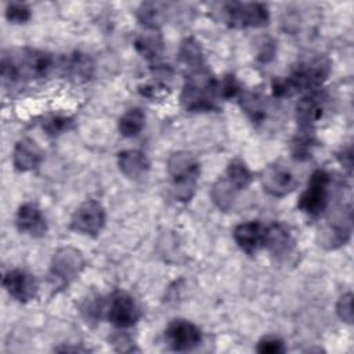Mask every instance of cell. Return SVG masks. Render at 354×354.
I'll return each instance as SVG.
<instances>
[{"label": "cell", "instance_id": "obj_1", "mask_svg": "<svg viewBox=\"0 0 354 354\" xmlns=\"http://www.w3.org/2000/svg\"><path fill=\"white\" fill-rule=\"evenodd\" d=\"M55 69V59L51 54L24 48L17 55H3L1 79L4 84H14L22 79L46 77Z\"/></svg>", "mask_w": 354, "mask_h": 354}, {"label": "cell", "instance_id": "obj_2", "mask_svg": "<svg viewBox=\"0 0 354 354\" xmlns=\"http://www.w3.org/2000/svg\"><path fill=\"white\" fill-rule=\"evenodd\" d=\"M329 75V62L324 58H314L300 64L289 76L272 80L275 97H290L303 90L318 88Z\"/></svg>", "mask_w": 354, "mask_h": 354}, {"label": "cell", "instance_id": "obj_3", "mask_svg": "<svg viewBox=\"0 0 354 354\" xmlns=\"http://www.w3.org/2000/svg\"><path fill=\"white\" fill-rule=\"evenodd\" d=\"M217 97V80L205 65L189 71L180 97L187 111H210L216 108Z\"/></svg>", "mask_w": 354, "mask_h": 354}, {"label": "cell", "instance_id": "obj_4", "mask_svg": "<svg viewBox=\"0 0 354 354\" xmlns=\"http://www.w3.org/2000/svg\"><path fill=\"white\" fill-rule=\"evenodd\" d=\"M167 173L171 178L174 196L178 201H189L201 173L198 159L187 151L174 152L167 159Z\"/></svg>", "mask_w": 354, "mask_h": 354}, {"label": "cell", "instance_id": "obj_5", "mask_svg": "<svg viewBox=\"0 0 354 354\" xmlns=\"http://www.w3.org/2000/svg\"><path fill=\"white\" fill-rule=\"evenodd\" d=\"M84 257L72 246L58 249L51 260L48 279L54 288H65L75 281L84 268Z\"/></svg>", "mask_w": 354, "mask_h": 354}, {"label": "cell", "instance_id": "obj_6", "mask_svg": "<svg viewBox=\"0 0 354 354\" xmlns=\"http://www.w3.org/2000/svg\"><path fill=\"white\" fill-rule=\"evenodd\" d=\"M329 185L330 176L328 171L318 169L315 170L307 184V188L301 192L297 207L308 216H319L326 210L329 203Z\"/></svg>", "mask_w": 354, "mask_h": 354}, {"label": "cell", "instance_id": "obj_7", "mask_svg": "<svg viewBox=\"0 0 354 354\" xmlns=\"http://www.w3.org/2000/svg\"><path fill=\"white\" fill-rule=\"evenodd\" d=\"M225 21L232 28H263L268 24L267 6L261 3H227L224 6Z\"/></svg>", "mask_w": 354, "mask_h": 354}, {"label": "cell", "instance_id": "obj_8", "mask_svg": "<svg viewBox=\"0 0 354 354\" xmlns=\"http://www.w3.org/2000/svg\"><path fill=\"white\" fill-rule=\"evenodd\" d=\"M105 225V209L94 199L83 202L71 218V228L82 235L97 236Z\"/></svg>", "mask_w": 354, "mask_h": 354}, {"label": "cell", "instance_id": "obj_9", "mask_svg": "<svg viewBox=\"0 0 354 354\" xmlns=\"http://www.w3.org/2000/svg\"><path fill=\"white\" fill-rule=\"evenodd\" d=\"M165 340L173 351L184 353L195 348L202 342L201 329L187 319H173L165 329Z\"/></svg>", "mask_w": 354, "mask_h": 354}, {"label": "cell", "instance_id": "obj_10", "mask_svg": "<svg viewBox=\"0 0 354 354\" xmlns=\"http://www.w3.org/2000/svg\"><path fill=\"white\" fill-rule=\"evenodd\" d=\"M140 315V307L129 293L123 290L112 293L106 310V317L112 325L116 328H130L138 322Z\"/></svg>", "mask_w": 354, "mask_h": 354}, {"label": "cell", "instance_id": "obj_11", "mask_svg": "<svg viewBox=\"0 0 354 354\" xmlns=\"http://www.w3.org/2000/svg\"><path fill=\"white\" fill-rule=\"evenodd\" d=\"M3 288L7 290V293L17 301L26 303L32 300L37 290H39V283L35 275L25 270H10L4 274L3 277Z\"/></svg>", "mask_w": 354, "mask_h": 354}, {"label": "cell", "instance_id": "obj_12", "mask_svg": "<svg viewBox=\"0 0 354 354\" xmlns=\"http://www.w3.org/2000/svg\"><path fill=\"white\" fill-rule=\"evenodd\" d=\"M260 180L264 191L277 198L290 194L297 187V180L293 173L278 163L267 166Z\"/></svg>", "mask_w": 354, "mask_h": 354}, {"label": "cell", "instance_id": "obj_13", "mask_svg": "<svg viewBox=\"0 0 354 354\" xmlns=\"http://www.w3.org/2000/svg\"><path fill=\"white\" fill-rule=\"evenodd\" d=\"M15 225L19 232L30 236H43L47 232V221L40 207L36 203L26 202L18 207L15 216Z\"/></svg>", "mask_w": 354, "mask_h": 354}, {"label": "cell", "instance_id": "obj_14", "mask_svg": "<svg viewBox=\"0 0 354 354\" xmlns=\"http://www.w3.org/2000/svg\"><path fill=\"white\" fill-rule=\"evenodd\" d=\"M325 111V94L313 91L304 95L296 105V119L301 129H311L321 120Z\"/></svg>", "mask_w": 354, "mask_h": 354}, {"label": "cell", "instance_id": "obj_15", "mask_svg": "<svg viewBox=\"0 0 354 354\" xmlns=\"http://www.w3.org/2000/svg\"><path fill=\"white\" fill-rule=\"evenodd\" d=\"M43 160L41 148L32 138L19 140L12 151V165L18 171H30Z\"/></svg>", "mask_w": 354, "mask_h": 354}, {"label": "cell", "instance_id": "obj_16", "mask_svg": "<svg viewBox=\"0 0 354 354\" xmlns=\"http://www.w3.org/2000/svg\"><path fill=\"white\" fill-rule=\"evenodd\" d=\"M263 246L267 248L274 256H286L292 252L295 241L289 230L281 223H272L264 227Z\"/></svg>", "mask_w": 354, "mask_h": 354}, {"label": "cell", "instance_id": "obj_17", "mask_svg": "<svg viewBox=\"0 0 354 354\" xmlns=\"http://www.w3.org/2000/svg\"><path fill=\"white\" fill-rule=\"evenodd\" d=\"M234 239L236 245L248 254L254 253L257 249L263 248L264 239V225L260 221H248L235 227Z\"/></svg>", "mask_w": 354, "mask_h": 354}, {"label": "cell", "instance_id": "obj_18", "mask_svg": "<svg viewBox=\"0 0 354 354\" xmlns=\"http://www.w3.org/2000/svg\"><path fill=\"white\" fill-rule=\"evenodd\" d=\"M118 166L129 178H140L149 170V160L142 151L126 149L118 153Z\"/></svg>", "mask_w": 354, "mask_h": 354}, {"label": "cell", "instance_id": "obj_19", "mask_svg": "<svg viewBox=\"0 0 354 354\" xmlns=\"http://www.w3.org/2000/svg\"><path fill=\"white\" fill-rule=\"evenodd\" d=\"M61 68L71 79H75L76 82H86L91 77L94 65L87 54L73 53L61 61Z\"/></svg>", "mask_w": 354, "mask_h": 354}, {"label": "cell", "instance_id": "obj_20", "mask_svg": "<svg viewBox=\"0 0 354 354\" xmlns=\"http://www.w3.org/2000/svg\"><path fill=\"white\" fill-rule=\"evenodd\" d=\"M238 189L225 178H218L212 189H210V196L213 203L220 209V210H228L235 199Z\"/></svg>", "mask_w": 354, "mask_h": 354}, {"label": "cell", "instance_id": "obj_21", "mask_svg": "<svg viewBox=\"0 0 354 354\" xmlns=\"http://www.w3.org/2000/svg\"><path fill=\"white\" fill-rule=\"evenodd\" d=\"M134 47L142 57L151 59L160 54V51L163 48V41H162L160 35L158 32H155V29H149L148 32L141 33L136 39Z\"/></svg>", "mask_w": 354, "mask_h": 354}, {"label": "cell", "instance_id": "obj_22", "mask_svg": "<svg viewBox=\"0 0 354 354\" xmlns=\"http://www.w3.org/2000/svg\"><path fill=\"white\" fill-rule=\"evenodd\" d=\"M145 124V115L140 108H131L119 119V131L124 137L137 136Z\"/></svg>", "mask_w": 354, "mask_h": 354}, {"label": "cell", "instance_id": "obj_23", "mask_svg": "<svg viewBox=\"0 0 354 354\" xmlns=\"http://www.w3.org/2000/svg\"><path fill=\"white\" fill-rule=\"evenodd\" d=\"M238 191L245 189L252 183V173L248 169V166L241 159H232L227 169L224 176Z\"/></svg>", "mask_w": 354, "mask_h": 354}, {"label": "cell", "instance_id": "obj_24", "mask_svg": "<svg viewBox=\"0 0 354 354\" xmlns=\"http://www.w3.org/2000/svg\"><path fill=\"white\" fill-rule=\"evenodd\" d=\"M241 106L253 122H261L266 118V100L257 93H245L241 95Z\"/></svg>", "mask_w": 354, "mask_h": 354}, {"label": "cell", "instance_id": "obj_25", "mask_svg": "<svg viewBox=\"0 0 354 354\" xmlns=\"http://www.w3.org/2000/svg\"><path fill=\"white\" fill-rule=\"evenodd\" d=\"M315 145V137L310 131V129H303L293 140L290 144V151L293 158L303 160L311 156L313 148Z\"/></svg>", "mask_w": 354, "mask_h": 354}, {"label": "cell", "instance_id": "obj_26", "mask_svg": "<svg viewBox=\"0 0 354 354\" xmlns=\"http://www.w3.org/2000/svg\"><path fill=\"white\" fill-rule=\"evenodd\" d=\"M138 21L148 29H156L163 19L162 3H142L138 8Z\"/></svg>", "mask_w": 354, "mask_h": 354}, {"label": "cell", "instance_id": "obj_27", "mask_svg": "<svg viewBox=\"0 0 354 354\" xmlns=\"http://www.w3.org/2000/svg\"><path fill=\"white\" fill-rule=\"evenodd\" d=\"M180 59L188 65L189 71L203 66V58H202V53L201 48L198 46L196 41H194L192 39H187L181 43L180 47Z\"/></svg>", "mask_w": 354, "mask_h": 354}, {"label": "cell", "instance_id": "obj_28", "mask_svg": "<svg viewBox=\"0 0 354 354\" xmlns=\"http://www.w3.org/2000/svg\"><path fill=\"white\" fill-rule=\"evenodd\" d=\"M6 18L12 24H25L30 19V10L22 3H10L6 8Z\"/></svg>", "mask_w": 354, "mask_h": 354}, {"label": "cell", "instance_id": "obj_29", "mask_svg": "<svg viewBox=\"0 0 354 354\" xmlns=\"http://www.w3.org/2000/svg\"><path fill=\"white\" fill-rule=\"evenodd\" d=\"M72 119L71 118H65V116H54L48 120H46V123L43 124V129L46 130V133L48 136H58L66 130H69L72 127Z\"/></svg>", "mask_w": 354, "mask_h": 354}, {"label": "cell", "instance_id": "obj_30", "mask_svg": "<svg viewBox=\"0 0 354 354\" xmlns=\"http://www.w3.org/2000/svg\"><path fill=\"white\" fill-rule=\"evenodd\" d=\"M256 350L261 354H278L285 351V344L277 336H264L259 340Z\"/></svg>", "mask_w": 354, "mask_h": 354}, {"label": "cell", "instance_id": "obj_31", "mask_svg": "<svg viewBox=\"0 0 354 354\" xmlns=\"http://www.w3.org/2000/svg\"><path fill=\"white\" fill-rule=\"evenodd\" d=\"M336 313L342 321L347 324L353 322V295L350 292L339 297L336 303Z\"/></svg>", "mask_w": 354, "mask_h": 354}, {"label": "cell", "instance_id": "obj_32", "mask_svg": "<svg viewBox=\"0 0 354 354\" xmlns=\"http://www.w3.org/2000/svg\"><path fill=\"white\" fill-rule=\"evenodd\" d=\"M239 84L234 75H225L221 82H217V93L221 98H232L238 94Z\"/></svg>", "mask_w": 354, "mask_h": 354}]
</instances>
